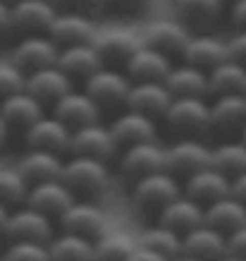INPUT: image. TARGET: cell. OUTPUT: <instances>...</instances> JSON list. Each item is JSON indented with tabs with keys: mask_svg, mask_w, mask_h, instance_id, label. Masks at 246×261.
I'll use <instances>...</instances> for the list:
<instances>
[{
	"mask_svg": "<svg viewBox=\"0 0 246 261\" xmlns=\"http://www.w3.org/2000/svg\"><path fill=\"white\" fill-rule=\"evenodd\" d=\"M110 137L115 142V149L125 151L134 144H143V142H156V120L146 118L136 111H122L119 115H115V120L110 122Z\"/></svg>",
	"mask_w": 246,
	"mask_h": 261,
	"instance_id": "13",
	"label": "cell"
},
{
	"mask_svg": "<svg viewBox=\"0 0 246 261\" xmlns=\"http://www.w3.org/2000/svg\"><path fill=\"white\" fill-rule=\"evenodd\" d=\"M227 94H246V67L234 60H225L208 72V96Z\"/></svg>",
	"mask_w": 246,
	"mask_h": 261,
	"instance_id": "33",
	"label": "cell"
},
{
	"mask_svg": "<svg viewBox=\"0 0 246 261\" xmlns=\"http://www.w3.org/2000/svg\"><path fill=\"white\" fill-rule=\"evenodd\" d=\"M0 118L10 132L24 135L39 118H43V106L29 91H15L0 101Z\"/></svg>",
	"mask_w": 246,
	"mask_h": 261,
	"instance_id": "19",
	"label": "cell"
},
{
	"mask_svg": "<svg viewBox=\"0 0 246 261\" xmlns=\"http://www.w3.org/2000/svg\"><path fill=\"white\" fill-rule=\"evenodd\" d=\"M5 238L10 242H41L48 245L53 240V221L43 216L32 206H17L10 211L8 225H5Z\"/></svg>",
	"mask_w": 246,
	"mask_h": 261,
	"instance_id": "7",
	"label": "cell"
},
{
	"mask_svg": "<svg viewBox=\"0 0 246 261\" xmlns=\"http://www.w3.org/2000/svg\"><path fill=\"white\" fill-rule=\"evenodd\" d=\"M129 89H132L129 77L122 70H112V67H101L84 82V91L98 106L101 115L103 113L119 115L122 111H127Z\"/></svg>",
	"mask_w": 246,
	"mask_h": 261,
	"instance_id": "4",
	"label": "cell"
},
{
	"mask_svg": "<svg viewBox=\"0 0 246 261\" xmlns=\"http://www.w3.org/2000/svg\"><path fill=\"white\" fill-rule=\"evenodd\" d=\"M88 261H98V259H96V256H94V259H88Z\"/></svg>",
	"mask_w": 246,
	"mask_h": 261,
	"instance_id": "57",
	"label": "cell"
},
{
	"mask_svg": "<svg viewBox=\"0 0 246 261\" xmlns=\"http://www.w3.org/2000/svg\"><path fill=\"white\" fill-rule=\"evenodd\" d=\"M12 36V22H10V5L0 3V46Z\"/></svg>",
	"mask_w": 246,
	"mask_h": 261,
	"instance_id": "46",
	"label": "cell"
},
{
	"mask_svg": "<svg viewBox=\"0 0 246 261\" xmlns=\"http://www.w3.org/2000/svg\"><path fill=\"white\" fill-rule=\"evenodd\" d=\"M170 261H199V259H194V256H187V254H179V256H175V259H170Z\"/></svg>",
	"mask_w": 246,
	"mask_h": 261,
	"instance_id": "52",
	"label": "cell"
},
{
	"mask_svg": "<svg viewBox=\"0 0 246 261\" xmlns=\"http://www.w3.org/2000/svg\"><path fill=\"white\" fill-rule=\"evenodd\" d=\"M60 180L74 194V199L96 201L110 187V170L103 161L86 159V156H70V161L63 163Z\"/></svg>",
	"mask_w": 246,
	"mask_h": 261,
	"instance_id": "1",
	"label": "cell"
},
{
	"mask_svg": "<svg viewBox=\"0 0 246 261\" xmlns=\"http://www.w3.org/2000/svg\"><path fill=\"white\" fill-rule=\"evenodd\" d=\"M153 0H108V10L119 17H139L151 8Z\"/></svg>",
	"mask_w": 246,
	"mask_h": 261,
	"instance_id": "41",
	"label": "cell"
},
{
	"mask_svg": "<svg viewBox=\"0 0 246 261\" xmlns=\"http://www.w3.org/2000/svg\"><path fill=\"white\" fill-rule=\"evenodd\" d=\"M179 194L182 192H179V185H177L175 177L165 170H158V173H151L141 180L132 182L129 201H132V208L139 216L158 221L160 211Z\"/></svg>",
	"mask_w": 246,
	"mask_h": 261,
	"instance_id": "3",
	"label": "cell"
},
{
	"mask_svg": "<svg viewBox=\"0 0 246 261\" xmlns=\"http://www.w3.org/2000/svg\"><path fill=\"white\" fill-rule=\"evenodd\" d=\"M24 89V72L12 63H0V101Z\"/></svg>",
	"mask_w": 246,
	"mask_h": 261,
	"instance_id": "40",
	"label": "cell"
},
{
	"mask_svg": "<svg viewBox=\"0 0 246 261\" xmlns=\"http://www.w3.org/2000/svg\"><path fill=\"white\" fill-rule=\"evenodd\" d=\"M55 65L70 77L72 82H84L94 74L96 70H101L103 65L96 56L94 43H84V46H67L60 48Z\"/></svg>",
	"mask_w": 246,
	"mask_h": 261,
	"instance_id": "30",
	"label": "cell"
},
{
	"mask_svg": "<svg viewBox=\"0 0 246 261\" xmlns=\"http://www.w3.org/2000/svg\"><path fill=\"white\" fill-rule=\"evenodd\" d=\"M63 163L65 161L60 159L57 153L41 151V149H29L22 159H19L17 170H19V175L24 177V182H26L29 187H34V185H41V182L60 180Z\"/></svg>",
	"mask_w": 246,
	"mask_h": 261,
	"instance_id": "29",
	"label": "cell"
},
{
	"mask_svg": "<svg viewBox=\"0 0 246 261\" xmlns=\"http://www.w3.org/2000/svg\"><path fill=\"white\" fill-rule=\"evenodd\" d=\"M3 261H50L48 245L41 242H10Z\"/></svg>",
	"mask_w": 246,
	"mask_h": 261,
	"instance_id": "39",
	"label": "cell"
},
{
	"mask_svg": "<svg viewBox=\"0 0 246 261\" xmlns=\"http://www.w3.org/2000/svg\"><path fill=\"white\" fill-rule=\"evenodd\" d=\"M210 166V146L201 139H177L165 149V173L175 180H187L194 173Z\"/></svg>",
	"mask_w": 246,
	"mask_h": 261,
	"instance_id": "6",
	"label": "cell"
},
{
	"mask_svg": "<svg viewBox=\"0 0 246 261\" xmlns=\"http://www.w3.org/2000/svg\"><path fill=\"white\" fill-rule=\"evenodd\" d=\"M53 118H57L65 127L70 129H79L86 125L101 122V111L86 91H67L60 101L53 103Z\"/></svg>",
	"mask_w": 246,
	"mask_h": 261,
	"instance_id": "18",
	"label": "cell"
},
{
	"mask_svg": "<svg viewBox=\"0 0 246 261\" xmlns=\"http://www.w3.org/2000/svg\"><path fill=\"white\" fill-rule=\"evenodd\" d=\"M206 225L215 228L227 238L234 230L246 225V206L241 201H237L234 197H230V194L218 199V201L206 206Z\"/></svg>",
	"mask_w": 246,
	"mask_h": 261,
	"instance_id": "32",
	"label": "cell"
},
{
	"mask_svg": "<svg viewBox=\"0 0 246 261\" xmlns=\"http://www.w3.org/2000/svg\"><path fill=\"white\" fill-rule=\"evenodd\" d=\"M172 8L189 34H210L225 15V0H172Z\"/></svg>",
	"mask_w": 246,
	"mask_h": 261,
	"instance_id": "10",
	"label": "cell"
},
{
	"mask_svg": "<svg viewBox=\"0 0 246 261\" xmlns=\"http://www.w3.org/2000/svg\"><path fill=\"white\" fill-rule=\"evenodd\" d=\"M227 3H234V0H225V5H227Z\"/></svg>",
	"mask_w": 246,
	"mask_h": 261,
	"instance_id": "56",
	"label": "cell"
},
{
	"mask_svg": "<svg viewBox=\"0 0 246 261\" xmlns=\"http://www.w3.org/2000/svg\"><path fill=\"white\" fill-rule=\"evenodd\" d=\"M70 137L72 129L65 127L57 118H39L26 132H24V142L29 149H41V151H50V153H57L63 156L70 151Z\"/></svg>",
	"mask_w": 246,
	"mask_h": 261,
	"instance_id": "20",
	"label": "cell"
},
{
	"mask_svg": "<svg viewBox=\"0 0 246 261\" xmlns=\"http://www.w3.org/2000/svg\"><path fill=\"white\" fill-rule=\"evenodd\" d=\"M230 24L234 29H246V0L230 3Z\"/></svg>",
	"mask_w": 246,
	"mask_h": 261,
	"instance_id": "45",
	"label": "cell"
},
{
	"mask_svg": "<svg viewBox=\"0 0 246 261\" xmlns=\"http://www.w3.org/2000/svg\"><path fill=\"white\" fill-rule=\"evenodd\" d=\"M24 204L41 211L43 216H48L53 221V218H60L74 204V194L65 187L63 180H50L29 187V194H26Z\"/></svg>",
	"mask_w": 246,
	"mask_h": 261,
	"instance_id": "23",
	"label": "cell"
},
{
	"mask_svg": "<svg viewBox=\"0 0 246 261\" xmlns=\"http://www.w3.org/2000/svg\"><path fill=\"white\" fill-rule=\"evenodd\" d=\"M172 60L158 50H153L148 46H139L136 53L129 58V63L125 65V74L129 77L132 84L136 82H165L167 72L172 70Z\"/></svg>",
	"mask_w": 246,
	"mask_h": 261,
	"instance_id": "25",
	"label": "cell"
},
{
	"mask_svg": "<svg viewBox=\"0 0 246 261\" xmlns=\"http://www.w3.org/2000/svg\"><path fill=\"white\" fill-rule=\"evenodd\" d=\"M156 223L170 228L172 232H177V235H187L189 230L199 228L201 223H206V208L201 204H196L194 199L179 194V197H175L160 211Z\"/></svg>",
	"mask_w": 246,
	"mask_h": 261,
	"instance_id": "28",
	"label": "cell"
},
{
	"mask_svg": "<svg viewBox=\"0 0 246 261\" xmlns=\"http://www.w3.org/2000/svg\"><path fill=\"white\" fill-rule=\"evenodd\" d=\"M170 103H172V94L163 82H136L129 89L127 108L151 120H163Z\"/></svg>",
	"mask_w": 246,
	"mask_h": 261,
	"instance_id": "22",
	"label": "cell"
},
{
	"mask_svg": "<svg viewBox=\"0 0 246 261\" xmlns=\"http://www.w3.org/2000/svg\"><path fill=\"white\" fill-rule=\"evenodd\" d=\"M70 156H86V159H96V161H108L117 153L115 142L110 137V129L103 127L101 122L96 125H86L79 129H72L70 137Z\"/></svg>",
	"mask_w": 246,
	"mask_h": 261,
	"instance_id": "16",
	"label": "cell"
},
{
	"mask_svg": "<svg viewBox=\"0 0 246 261\" xmlns=\"http://www.w3.org/2000/svg\"><path fill=\"white\" fill-rule=\"evenodd\" d=\"M182 254L194 256L199 261H218L227 254V238L215 228L201 223L199 228L182 235Z\"/></svg>",
	"mask_w": 246,
	"mask_h": 261,
	"instance_id": "27",
	"label": "cell"
},
{
	"mask_svg": "<svg viewBox=\"0 0 246 261\" xmlns=\"http://www.w3.org/2000/svg\"><path fill=\"white\" fill-rule=\"evenodd\" d=\"M0 3H8V5H10V3H12V0H0Z\"/></svg>",
	"mask_w": 246,
	"mask_h": 261,
	"instance_id": "55",
	"label": "cell"
},
{
	"mask_svg": "<svg viewBox=\"0 0 246 261\" xmlns=\"http://www.w3.org/2000/svg\"><path fill=\"white\" fill-rule=\"evenodd\" d=\"M125 261H167V259H163L160 254H156V252H151V249H146V247H141V245H136V249L132 254H129Z\"/></svg>",
	"mask_w": 246,
	"mask_h": 261,
	"instance_id": "48",
	"label": "cell"
},
{
	"mask_svg": "<svg viewBox=\"0 0 246 261\" xmlns=\"http://www.w3.org/2000/svg\"><path fill=\"white\" fill-rule=\"evenodd\" d=\"M26 194H29V185L24 182L19 170L0 166V204L12 211L26 201Z\"/></svg>",
	"mask_w": 246,
	"mask_h": 261,
	"instance_id": "38",
	"label": "cell"
},
{
	"mask_svg": "<svg viewBox=\"0 0 246 261\" xmlns=\"http://www.w3.org/2000/svg\"><path fill=\"white\" fill-rule=\"evenodd\" d=\"M136 242L141 247H146V249H151V252L160 254V256L167 261L182 254V235L172 232L170 228L160 225V223H156V225L143 230L141 238L136 240Z\"/></svg>",
	"mask_w": 246,
	"mask_h": 261,
	"instance_id": "36",
	"label": "cell"
},
{
	"mask_svg": "<svg viewBox=\"0 0 246 261\" xmlns=\"http://www.w3.org/2000/svg\"><path fill=\"white\" fill-rule=\"evenodd\" d=\"M210 166L230 180L246 173V144L241 139L220 142L218 146L210 149Z\"/></svg>",
	"mask_w": 246,
	"mask_h": 261,
	"instance_id": "34",
	"label": "cell"
},
{
	"mask_svg": "<svg viewBox=\"0 0 246 261\" xmlns=\"http://www.w3.org/2000/svg\"><path fill=\"white\" fill-rule=\"evenodd\" d=\"M48 259L50 261H88L94 259V242L84 238L63 232L60 238L48 242Z\"/></svg>",
	"mask_w": 246,
	"mask_h": 261,
	"instance_id": "37",
	"label": "cell"
},
{
	"mask_svg": "<svg viewBox=\"0 0 246 261\" xmlns=\"http://www.w3.org/2000/svg\"><path fill=\"white\" fill-rule=\"evenodd\" d=\"M230 197H234L237 201H241V204L246 206V173H241L230 180Z\"/></svg>",
	"mask_w": 246,
	"mask_h": 261,
	"instance_id": "47",
	"label": "cell"
},
{
	"mask_svg": "<svg viewBox=\"0 0 246 261\" xmlns=\"http://www.w3.org/2000/svg\"><path fill=\"white\" fill-rule=\"evenodd\" d=\"M60 48L50 41L48 34H32V36H19L17 46L12 48V60L10 63L24 72V77L29 72H36L41 67L55 65Z\"/></svg>",
	"mask_w": 246,
	"mask_h": 261,
	"instance_id": "12",
	"label": "cell"
},
{
	"mask_svg": "<svg viewBox=\"0 0 246 261\" xmlns=\"http://www.w3.org/2000/svg\"><path fill=\"white\" fill-rule=\"evenodd\" d=\"M225 60H227V43L213 34H191L182 56V63L194 65L203 72H210Z\"/></svg>",
	"mask_w": 246,
	"mask_h": 261,
	"instance_id": "26",
	"label": "cell"
},
{
	"mask_svg": "<svg viewBox=\"0 0 246 261\" xmlns=\"http://www.w3.org/2000/svg\"><path fill=\"white\" fill-rule=\"evenodd\" d=\"M72 89H74V82L57 65L41 67V70L29 72L24 77V91H29L41 106H53Z\"/></svg>",
	"mask_w": 246,
	"mask_h": 261,
	"instance_id": "17",
	"label": "cell"
},
{
	"mask_svg": "<svg viewBox=\"0 0 246 261\" xmlns=\"http://www.w3.org/2000/svg\"><path fill=\"white\" fill-rule=\"evenodd\" d=\"M8 137H10V129H8V125L3 122V118H0V149L5 146V142H8Z\"/></svg>",
	"mask_w": 246,
	"mask_h": 261,
	"instance_id": "50",
	"label": "cell"
},
{
	"mask_svg": "<svg viewBox=\"0 0 246 261\" xmlns=\"http://www.w3.org/2000/svg\"><path fill=\"white\" fill-rule=\"evenodd\" d=\"M48 36L57 48L67 46H84V43H94L96 29L94 19L72 10H57L55 19L48 29Z\"/></svg>",
	"mask_w": 246,
	"mask_h": 261,
	"instance_id": "15",
	"label": "cell"
},
{
	"mask_svg": "<svg viewBox=\"0 0 246 261\" xmlns=\"http://www.w3.org/2000/svg\"><path fill=\"white\" fill-rule=\"evenodd\" d=\"M55 15L57 5L46 0H12L10 3V22H12V34L17 36L48 34Z\"/></svg>",
	"mask_w": 246,
	"mask_h": 261,
	"instance_id": "8",
	"label": "cell"
},
{
	"mask_svg": "<svg viewBox=\"0 0 246 261\" xmlns=\"http://www.w3.org/2000/svg\"><path fill=\"white\" fill-rule=\"evenodd\" d=\"M225 43H227V60H234L246 67V29H234L230 39H225Z\"/></svg>",
	"mask_w": 246,
	"mask_h": 261,
	"instance_id": "43",
	"label": "cell"
},
{
	"mask_svg": "<svg viewBox=\"0 0 246 261\" xmlns=\"http://www.w3.org/2000/svg\"><path fill=\"white\" fill-rule=\"evenodd\" d=\"M163 120L167 132L175 139H203L210 129V103L208 98L194 96L172 98Z\"/></svg>",
	"mask_w": 246,
	"mask_h": 261,
	"instance_id": "2",
	"label": "cell"
},
{
	"mask_svg": "<svg viewBox=\"0 0 246 261\" xmlns=\"http://www.w3.org/2000/svg\"><path fill=\"white\" fill-rule=\"evenodd\" d=\"M189 36L191 34L177 19H158V22H151L146 27L141 43L167 56L175 63V60H182L184 48L189 43Z\"/></svg>",
	"mask_w": 246,
	"mask_h": 261,
	"instance_id": "14",
	"label": "cell"
},
{
	"mask_svg": "<svg viewBox=\"0 0 246 261\" xmlns=\"http://www.w3.org/2000/svg\"><path fill=\"white\" fill-rule=\"evenodd\" d=\"M163 84L172 94V98H182V96L208 98V72L199 70L194 65H172V70L167 72Z\"/></svg>",
	"mask_w": 246,
	"mask_h": 261,
	"instance_id": "31",
	"label": "cell"
},
{
	"mask_svg": "<svg viewBox=\"0 0 246 261\" xmlns=\"http://www.w3.org/2000/svg\"><path fill=\"white\" fill-rule=\"evenodd\" d=\"M218 261H244V259H239V256H234V254H225V256H220Z\"/></svg>",
	"mask_w": 246,
	"mask_h": 261,
	"instance_id": "51",
	"label": "cell"
},
{
	"mask_svg": "<svg viewBox=\"0 0 246 261\" xmlns=\"http://www.w3.org/2000/svg\"><path fill=\"white\" fill-rule=\"evenodd\" d=\"M60 5L65 10H72V12H79V15H86L94 19L103 10H108V0H60Z\"/></svg>",
	"mask_w": 246,
	"mask_h": 261,
	"instance_id": "42",
	"label": "cell"
},
{
	"mask_svg": "<svg viewBox=\"0 0 246 261\" xmlns=\"http://www.w3.org/2000/svg\"><path fill=\"white\" fill-rule=\"evenodd\" d=\"M57 221H60L63 232L84 238L88 242H96L108 230V221H105L103 211L94 201H81V199H74V204Z\"/></svg>",
	"mask_w": 246,
	"mask_h": 261,
	"instance_id": "9",
	"label": "cell"
},
{
	"mask_svg": "<svg viewBox=\"0 0 246 261\" xmlns=\"http://www.w3.org/2000/svg\"><path fill=\"white\" fill-rule=\"evenodd\" d=\"M246 127V94L215 96L210 101V129L208 137H218L220 142L239 139Z\"/></svg>",
	"mask_w": 246,
	"mask_h": 261,
	"instance_id": "5",
	"label": "cell"
},
{
	"mask_svg": "<svg viewBox=\"0 0 246 261\" xmlns=\"http://www.w3.org/2000/svg\"><path fill=\"white\" fill-rule=\"evenodd\" d=\"M136 242L129 232L122 230H105L94 242V256L98 261H125L136 249Z\"/></svg>",
	"mask_w": 246,
	"mask_h": 261,
	"instance_id": "35",
	"label": "cell"
},
{
	"mask_svg": "<svg viewBox=\"0 0 246 261\" xmlns=\"http://www.w3.org/2000/svg\"><path fill=\"white\" fill-rule=\"evenodd\" d=\"M239 139H241V142L246 144V127H244V132H241V137H239Z\"/></svg>",
	"mask_w": 246,
	"mask_h": 261,
	"instance_id": "53",
	"label": "cell"
},
{
	"mask_svg": "<svg viewBox=\"0 0 246 261\" xmlns=\"http://www.w3.org/2000/svg\"><path fill=\"white\" fill-rule=\"evenodd\" d=\"M8 216H10V208L0 204V235H5V225H8Z\"/></svg>",
	"mask_w": 246,
	"mask_h": 261,
	"instance_id": "49",
	"label": "cell"
},
{
	"mask_svg": "<svg viewBox=\"0 0 246 261\" xmlns=\"http://www.w3.org/2000/svg\"><path fill=\"white\" fill-rule=\"evenodd\" d=\"M141 46V41L129 32H105L94 39L96 56L101 60L103 67H112V70H122L129 63V58L136 53V48Z\"/></svg>",
	"mask_w": 246,
	"mask_h": 261,
	"instance_id": "21",
	"label": "cell"
},
{
	"mask_svg": "<svg viewBox=\"0 0 246 261\" xmlns=\"http://www.w3.org/2000/svg\"><path fill=\"white\" fill-rule=\"evenodd\" d=\"M46 3H53V5H57V8H60V0H46Z\"/></svg>",
	"mask_w": 246,
	"mask_h": 261,
	"instance_id": "54",
	"label": "cell"
},
{
	"mask_svg": "<svg viewBox=\"0 0 246 261\" xmlns=\"http://www.w3.org/2000/svg\"><path fill=\"white\" fill-rule=\"evenodd\" d=\"M227 254H234L246 261V225L227 235Z\"/></svg>",
	"mask_w": 246,
	"mask_h": 261,
	"instance_id": "44",
	"label": "cell"
},
{
	"mask_svg": "<svg viewBox=\"0 0 246 261\" xmlns=\"http://www.w3.org/2000/svg\"><path fill=\"white\" fill-rule=\"evenodd\" d=\"M117 170L127 182H136L146 175L165 170V149L158 146L156 142L134 144V146L122 151Z\"/></svg>",
	"mask_w": 246,
	"mask_h": 261,
	"instance_id": "11",
	"label": "cell"
},
{
	"mask_svg": "<svg viewBox=\"0 0 246 261\" xmlns=\"http://www.w3.org/2000/svg\"><path fill=\"white\" fill-rule=\"evenodd\" d=\"M227 194H230V177H225L213 166L203 168V170H199V173H194L191 177L184 180V197L194 199L203 208L208 204L218 201V199L227 197Z\"/></svg>",
	"mask_w": 246,
	"mask_h": 261,
	"instance_id": "24",
	"label": "cell"
}]
</instances>
